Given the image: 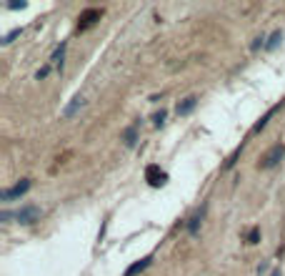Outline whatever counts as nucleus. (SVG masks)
<instances>
[{"mask_svg":"<svg viewBox=\"0 0 285 276\" xmlns=\"http://www.w3.org/2000/svg\"><path fill=\"white\" fill-rule=\"evenodd\" d=\"M283 156H285V146L283 143H275V146H270L263 156V161H260V168L270 171V168H275L280 161H283Z\"/></svg>","mask_w":285,"mask_h":276,"instance_id":"obj_1","label":"nucleus"},{"mask_svg":"<svg viewBox=\"0 0 285 276\" xmlns=\"http://www.w3.org/2000/svg\"><path fill=\"white\" fill-rule=\"evenodd\" d=\"M28 191H30V181H28V179H23V181H18V183H15L13 188H5V191H3V196H0V198H3V203H10V201H15V198L25 196Z\"/></svg>","mask_w":285,"mask_h":276,"instance_id":"obj_2","label":"nucleus"},{"mask_svg":"<svg viewBox=\"0 0 285 276\" xmlns=\"http://www.w3.org/2000/svg\"><path fill=\"white\" fill-rule=\"evenodd\" d=\"M15 219H18V224H35L40 219V209L38 206H23L18 213H15Z\"/></svg>","mask_w":285,"mask_h":276,"instance_id":"obj_3","label":"nucleus"},{"mask_svg":"<svg viewBox=\"0 0 285 276\" xmlns=\"http://www.w3.org/2000/svg\"><path fill=\"white\" fill-rule=\"evenodd\" d=\"M83 106H85V98H83V96H75V98L70 100V103L65 106V111H63V118H65V121L75 118V113H78Z\"/></svg>","mask_w":285,"mask_h":276,"instance_id":"obj_4","label":"nucleus"},{"mask_svg":"<svg viewBox=\"0 0 285 276\" xmlns=\"http://www.w3.org/2000/svg\"><path fill=\"white\" fill-rule=\"evenodd\" d=\"M145 176H148L150 186H163V183H165V173H163V171H160L158 166H148Z\"/></svg>","mask_w":285,"mask_h":276,"instance_id":"obj_5","label":"nucleus"},{"mask_svg":"<svg viewBox=\"0 0 285 276\" xmlns=\"http://www.w3.org/2000/svg\"><path fill=\"white\" fill-rule=\"evenodd\" d=\"M195 106H198V98H195V96H188L183 103H178V115H188Z\"/></svg>","mask_w":285,"mask_h":276,"instance_id":"obj_6","label":"nucleus"},{"mask_svg":"<svg viewBox=\"0 0 285 276\" xmlns=\"http://www.w3.org/2000/svg\"><path fill=\"white\" fill-rule=\"evenodd\" d=\"M123 143H125L128 148H133L135 143H138V128H135V126L125 128V130H123Z\"/></svg>","mask_w":285,"mask_h":276,"instance_id":"obj_7","label":"nucleus"},{"mask_svg":"<svg viewBox=\"0 0 285 276\" xmlns=\"http://www.w3.org/2000/svg\"><path fill=\"white\" fill-rule=\"evenodd\" d=\"M148 264H150V259H140V261H135V264L125 271V276H135V274H140L143 269H148Z\"/></svg>","mask_w":285,"mask_h":276,"instance_id":"obj_8","label":"nucleus"},{"mask_svg":"<svg viewBox=\"0 0 285 276\" xmlns=\"http://www.w3.org/2000/svg\"><path fill=\"white\" fill-rule=\"evenodd\" d=\"M63 55H65V43H60V48L53 53V63L55 65H63Z\"/></svg>","mask_w":285,"mask_h":276,"instance_id":"obj_9","label":"nucleus"},{"mask_svg":"<svg viewBox=\"0 0 285 276\" xmlns=\"http://www.w3.org/2000/svg\"><path fill=\"white\" fill-rule=\"evenodd\" d=\"M93 18H100V10H88L80 20H83V25H90V23H95Z\"/></svg>","mask_w":285,"mask_h":276,"instance_id":"obj_10","label":"nucleus"},{"mask_svg":"<svg viewBox=\"0 0 285 276\" xmlns=\"http://www.w3.org/2000/svg\"><path fill=\"white\" fill-rule=\"evenodd\" d=\"M20 33H23V31H20V28H18V31H13V33H8V35H5L3 40H0V43H3V46H10V43H13L15 38H18Z\"/></svg>","mask_w":285,"mask_h":276,"instance_id":"obj_11","label":"nucleus"},{"mask_svg":"<svg viewBox=\"0 0 285 276\" xmlns=\"http://www.w3.org/2000/svg\"><path fill=\"white\" fill-rule=\"evenodd\" d=\"M163 121H165V111H160V113L153 115V123H155V126H163Z\"/></svg>","mask_w":285,"mask_h":276,"instance_id":"obj_12","label":"nucleus"},{"mask_svg":"<svg viewBox=\"0 0 285 276\" xmlns=\"http://www.w3.org/2000/svg\"><path fill=\"white\" fill-rule=\"evenodd\" d=\"M280 38H283V35H280V33H275L273 38H270V43H268V48H275V46H278V40H280Z\"/></svg>","mask_w":285,"mask_h":276,"instance_id":"obj_13","label":"nucleus"},{"mask_svg":"<svg viewBox=\"0 0 285 276\" xmlns=\"http://www.w3.org/2000/svg\"><path fill=\"white\" fill-rule=\"evenodd\" d=\"M250 244H258V228L250 231Z\"/></svg>","mask_w":285,"mask_h":276,"instance_id":"obj_14","label":"nucleus"},{"mask_svg":"<svg viewBox=\"0 0 285 276\" xmlns=\"http://www.w3.org/2000/svg\"><path fill=\"white\" fill-rule=\"evenodd\" d=\"M45 76H48V68H40V70H38V81L45 78Z\"/></svg>","mask_w":285,"mask_h":276,"instance_id":"obj_15","label":"nucleus"},{"mask_svg":"<svg viewBox=\"0 0 285 276\" xmlns=\"http://www.w3.org/2000/svg\"><path fill=\"white\" fill-rule=\"evenodd\" d=\"M270 276H283V274H280V271H278V269H275V271H273V274H270Z\"/></svg>","mask_w":285,"mask_h":276,"instance_id":"obj_16","label":"nucleus"}]
</instances>
